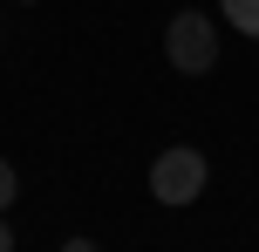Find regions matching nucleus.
<instances>
[{
	"instance_id": "obj_1",
	"label": "nucleus",
	"mask_w": 259,
	"mask_h": 252,
	"mask_svg": "<svg viewBox=\"0 0 259 252\" xmlns=\"http://www.w3.org/2000/svg\"><path fill=\"white\" fill-rule=\"evenodd\" d=\"M164 55L178 75H211L219 68V21H211L205 7H178L164 27Z\"/></svg>"
},
{
	"instance_id": "obj_2",
	"label": "nucleus",
	"mask_w": 259,
	"mask_h": 252,
	"mask_svg": "<svg viewBox=\"0 0 259 252\" xmlns=\"http://www.w3.org/2000/svg\"><path fill=\"white\" fill-rule=\"evenodd\" d=\"M205 184H211V164H205V150H191V143H170V150H157V164H150V198H157V205L184 212V205H198V198H205Z\"/></svg>"
},
{
	"instance_id": "obj_3",
	"label": "nucleus",
	"mask_w": 259,
	"mask_h": 252,
	"mask_svg": "<svg viewBox=\"0 0 259 252\" xmlns=\"http://www.w3.org/2000/svg\"><path fill=\"white\" fill-rule=\"evenodd\" d=\"M219 21H232L246 41H259V0H219Z\"/></svg>"
},
{
	"instance_id": "obj_4",
	"label": "nucleus",
	"mask_w": 259,
	"mask_h": 252,
	"mask_svg": "<svg viewBox=\"0 0 259 252\" xmlns=\"http://www.w3.org/2000/svg\"><path fill=\"white\" fill-rule=\"evenodd\" d=\"M14 198H21V177H14V164H7V157H0V212H7V205H14Z\"/></svg>"
},
{
	"instance_id": "obj_5",
	"label": "nucleus",
	"mask_w": 259,
	"mask_h": 252,
	"mask_svg": "<svg viewBox=\"0 0 259 252\" xmlns=\"http://www.w3.org/2000/svg\"><path fill=\"white\" fill-rule=\"evenodd\" d=\"M62 252H103L96 239H62Z\"/></svg>"
},
{
	"instance_id": "obj_6",
	"label": "nucleus",
	"mask_w": 259,
	"mask_h": 252,
	"mask_svg": "<svg viewBox=\"0 0 259 252\" xmlns=\"http://www.w3.org/2000/svg\"><path fill=\"white\" fill-rule=\"evenodd\" d=\"M0 252H14V225H7V212H0Z\"/></svg>"
},
{
	"instance_id": "obj_7",
	"label": "nucleus",
	"mask_w": 259,
	"mask_h": 252,
	"mask_svg": "<svg viewBox=\"0 0 259 252\" xmlns=\"http://www.w3.org/2000/svg\"><path fill=\"white\" fill-rule=\"evenodd\" d=\"M21 7H34V0H21Z\"/></svg>"
}]
</instances>
